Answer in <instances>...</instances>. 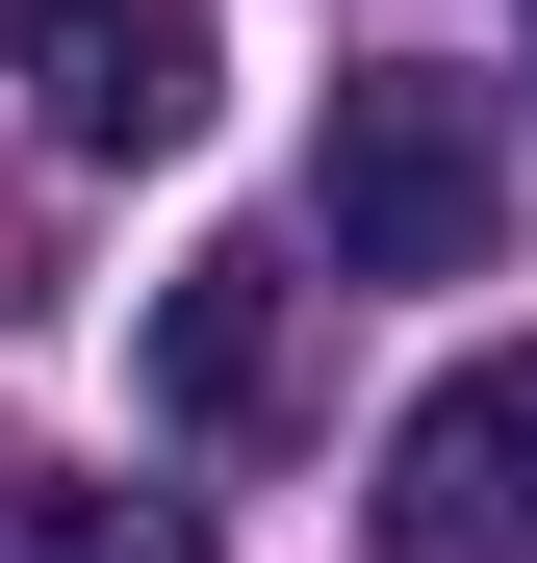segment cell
<instances>
[{
    "label": "cell",
    "mask_w": 537,
    "mask_h": 563,
    "mask_svg": "<svg viewBox=\"0 0 537 563\" xmlns=\"http://www.w3.org/2000/svg\"><path fill=\"white\" fill-rule=\"evenodd\" d=\"M307 206H333L358 282H486V231H512V129H486V77L358 52V77H333V129H307Z\"/></svg>",
    "instance_id": "1"
},
{
    "label": "cell",
    "mask_w": 537,
    "mask_h": 563,
    "mask_svg": "<svg viewBox=\"0 0 537 563\" xmlns=\"http://www.w3.org/2000/svg\"><path fill=\"white\" fill-rule=\"evenodd\" d=\"M384 563H537V358H461L384 435Z\"/></svg>",
    "instance_id": "2"
},
{
    "label": "cell",
    "mask_w": 537,
    "mask_h": 563,
    "mask_svg": "<svg viewBox=\"0 0 537 563\" xmlns=\"http://www.w3.org/2000/svg\"><path fill=\"white\" fill-rule=\"evenodd\" d=\"M0 26H26L52 154H179L205 129V0H0Z\"/></svg>",
    "instance_id": "3"
},
{
    "label": "cell",
    "mask_w": 537,
    "mask_h": 563,
    "mask_svg": "<svg viewBox=\"0 0 537 563\" xmlns=\"http://www.w3.org/2000/svg\"><path fill=\"white\" fill-rule=\"evenodd\" d=\"M154 410L179 435H256V410H282V256H256V231L154 282Z\"/></svg>",
    "instance_id": "4"
},
{
    "label": "cell",
    "mask_w": 537,
    "mask_h": 563,
    "mask_svg": "<svg viewBox=\"0 0 537 563\" xmlns=\"http://www.w3.org/2000/svg\"><path fill=\"white\" fill-rule=\"evenodd\" d=\"M0 563H205L179 487H77V461H0Z\"/></svg>",
    "instance_id": "5"
}]
</instances>
